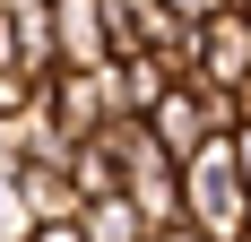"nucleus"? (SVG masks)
I'll return each mask as SVG.
<instances>
[{"mask_svg": "<svg viewBox=\"0 0 251 242\" xmlns=\"http://www.w3.org/2000/svg\"><path fill=\"white\" fill-rule=\"evenodd\" d=\"M182 225H200L217 242H234L251 225V182L234 165V139H208L200 156H182Z\"/></svg>", "mask_w": 251, "mask_h": 242, "instance_id": "1", "label": "nucleus"}, {"mask_svg": "<svg viewBox=\"0 0 251 242\" xmlns=\"http://www.w3.org/2000/svg\"><path fill=\"white\" fill-rule=\"evenodd\" d=\"M44 113H52V130L61 139H96L104 121L122 113V96H113V61H96V70H52L44 78Z\"/></svg>", "mask_w": 251, "mask_h": 242, "instance_id": "2", "label": "nucleus"}, {"mask_svg": "<svg viewBox=\"0 0 251 242\" xmlns=\"http://www.w3.org/2000/svg\"><path fill=\"white\" fill-rule=\"evenodd\" d=\"M113 26H122V9H113V0H52L61 70H96V61H113Z\"/></svg>", "mask_w": 251, "mask_h": 242, "instance_id": "3", "label": "nucleus"}, {"mask_svg": "<svg viewBox=\"0 0 251 242\" xmlns=\"http://www.w3.org/2000/svg\"><path fill=\"white\" fill-rule=\"evenodd\" d=\"M243 70H251V18H243V0H226L217 18H200V61H191V78L243 87Z\"/></svg>", "mask_w": 251, "mask_h": 242, "instance_id": "4", "label": "nucleus"}, {"mask_svg": "<svg viewBox=\"0 0 251 242\" xmlns=\"http://www.w3.org/2000/svg\"><path fill=\"white\" fill-rule=\"evenodd\" d=\"M139 121L156 130V147H165L174 165H182V156H200V147H208V104H200V78H174V87H165V96H156Z\"/></svg>", "mask_w": 251, "mask_h": 242, "instance_id": "5", "label": "nucleus"}, {"mask_svg": "<svg viewBox=\"0 0 251 242\" xmlns=\"http://www.w3.org/2000/svg\"><path fill=\"white\" fill-rule=\"evenodd\" d=\"M18 173V199H26V225H52V217H78L87 199H78V182H70V165H44V156H26V165H9Z\"/></svg>", "mask_w": 251, "mask_h": 242, "instance_id": "6", "label": "nucleus"}, {"mask_svg": "<svg viewBox=\"0 0 251 242\" xmlns=\"http://www.w3.org/2000/svg\"><path fill=\"white\" fill-rule=\"evenodd\" d=\"M174 61H156V52H113V96H122V113H148L165 87H174Z\"/></svg>", "mask_w": 251, "mask_h": 242, "instance_id": "7", "label": "nucleus"}, {"mask_svg": "<svg viewBox=\"0 0 251 242\" xmlns=\"http://www.w3.org/2000/svg\"><path fill=\"white\" fill-rule=\"evenodd\" d=\"M78 234H87V242H156V234H148V217H139L122 191L87 199V208H78Z\"/></svg>", "mask_w": 251, "mask_h": 242, "instance_id": "8", "label": "nucleus"}, {"mask_svg": "<svg viewBox=\"0 0 251 242\" xmlns=\"http://www.w3.org/2000/svg\"><path fill=\"white\" fill-rule=\"evenodd\" d=\"M200 104H208V139H234V130H243V87H208V78H200Z\"/></svg>", "mask_w": 251, "mask_h": 242, "instance_id": "9", "label": "nucleus"}, {"mask_svg": "<svg viewBox=\"0 0 251 242\" xmlns=\"http://www.w3.org/2000/svg\"><path fill=\"white\" fill-rule=\"evenodd\" d=\"M0 242H26V199H18V173H0Z\"/></svg>", "mask_w": 251, "mask_h": 242, "instance_id": "10", "label": "nucleus"}, {"mask_svg": "<svg viewBox=\"0 0 251 242\" xmlns=\"http://www.w3.org/2000/svg\"><path fill=\"white\" fill-rule=\"evenodd\" d=\"M26 242H87V234H78V217H52V225H26Z\"/></svg>", "mask_w": 251, "mask_h": 242, "instance_id": "11", "label": "nucleus"}, {"mask_svg": "<svg viewBox=\"0 0 251 242\" xmlns=\"http://www.w3.org/2000/svg\"><path fill=\"white\" fill-rule=\"evenodd\" d=\"M165 9H174V18H191V26H200V18H217L226 0H165Z\"/></svg>", "mask_w": 251, "mask_h": 242, "instance_id": "12", "label": "nucleus"}, {"mask_svg": "<svg viewBox=\"0 0 251 242\" xmlns=\"http://www.w3.org/2000/svg\"><path fill=\"white\" fill-rule=\"evenodd\" d=\"M0 70H26V61H18V35H9V9H0Z\"/></svg>", "mask_w": 251, "mask_h": 242, "instance_id": "13", "label": "nucleus"}, {"mask_svg": "<svg viewBox=\"0 0 251 242\" xmlns=\"http://www.w3.org/2000/svg\"><path fill=\"white\" fill-rule=\"evenodd\" d=\"M156 242H217V234H200V225H165Z\"/></svg>", "mask_w": 251, "mask_h": 242, "instance_id": "14", "label": "nucleus"}, {"mask_svg": "<svg viewBox=\"0 0 251 242\" xmlns=\"http://www.w3.org/2000/svg\"><path fill=\"white\" fill-rule=\"evenodd\" d=\"M234 165H243V182H251V121L234 130Z\"/></svg>", "mask_w": 251, "mask_h": 242, "instance_id": "15", "label": "nucleus"}, {"mask_svg": "<svg viewBox=\"0 0 251 242\" xmlns=\"http://www.w3.org/2000/svg\"><path fill=\"white\" fill-rule=\"evenodd\" d=\"M9 165H18V147H9V121H0V173H9Z\"/></svg>", "mask_w": 251, "mask_h": 242, "instance_id": "16", "label": "nucleus"}, {"mask_svg": "<svg viewBox=\"0 0 251 242\" xmlns=\"http://www.w3.org/2000/svg\"><path fill=\"white\" fill-rule=\"evenodd\" d=\"M113 9H122V18H139V9H148V0H113Z\"/></svg>", "mask_w": 251, "mask_h": 242, "instance_id": "17", "label": "nucleus"}, {"mask_svg": "<svg viewBox=\"0 0 251 242\" xmlns=\"http://www.w3.org/2000/svg\"><path fill=\"white\" fill-rule=\"evenodd\" d=\"M243 113H251V70H243Z\"/></svg>", "mask_w": 251, "mask_h": 242, "instance_id": "18", "label": "nucleus"}, {"mask_svg": "<svg viewBox=\"0 0 251 242\" xmlns=\"http://www.w3.org/2000/svg\"><path fill=\"white\" fill-rule=\"evenodd\" d=\"M243 18H251V0H243Z\"/></svg>", "mask_w": 251, "mask_h": 242, "instance_id": "19", "label": "nucleus"}]
</instances>
